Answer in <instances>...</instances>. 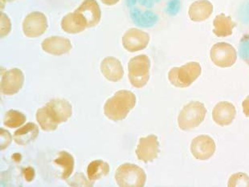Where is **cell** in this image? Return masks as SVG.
<instances>
[{
  "mask_svg": "<svg viewBox=\"0 0 249 187\" xmlns=\"http://www.w3.org/2000/svg\"><path fill=\"white\" fill-rule=\"evenodd\" d=\"M136 104V96L130 91L120 90L107 100L104 105L106 117L113 121H120L126 118Z\"/></svg>",
  "mask_w": 249,
  "mask_h": 187,
  "instance_id": "1",
  "label": "cell"
},
{
  "mask_svg": "<svg viewBox=\"0 0 249 187\" xmlns=\"http://www.w3.org/2000/svg\"><path fill=\"white\" fill-rule=\"evenodd\" d=\"M202 73L201 65L197 62H189L180 67L172 68L168 73V80L177 88H187L192 85Z\"/></svg>",
  "mask_w": 249,
  "mask_h": 187,
  "instance_id": "2",
  "label": "cell"
},
{
  "mask_svg": "<svg viewBox=\"0 0 249 187\" xmlns=\"http://www.w3.org/2000/svg\"><path fill=\"white\" fill-rule=\"evenodd\" d=\"M150 60L146 55H139L128 63V77L134 88H142L150 80Z\"/></svg>",
  "mask_w": 249,
  "mask_h": 187,
  "instance_id": "3",
  "label": "cell"
},
{
  "mask_svg": "<svg viewBox=\"0 0 249 187\" xmlns=\"http://www.w3.org/2000/svg\"><path fill=\"white\" fill-rule=\"evenodd\" d=\"M207 109L199 102H192L185 105L178 117V125L183 131L192 130L198 127L205 119Z\"/></svg>",
  "mask_w": 249,
  "mask_h": 187,
  "instance_id": "4",
  "label": "cell"
},
{
  "mask_svg": "<svg viewBox=\"0 0 249 187\" xmlns=\"http://www.w3.org/2000/svg\"><path fill=\"white\" fill-rule=\"evenodd\" d=\"M116 183L122 187H142L146 175L141 167L131 163H124L118 167L115 173Z\"/></svg>",
  "mask_w": 249,
  "mask_h": 187,
  "instance_id": "5",
  "label": "cell"
},
{
  "mask_svg": "<svg viewBox=\"0 0 249 187\" xmlns=\"http://www.w3.org/2000/svg\"><path fill=\"white\" fill-rule=\"evenodd\" d=\"M72 13L76 22L85 30L96 27L102 19V11L96 0H84Z\"/></svg>",
  "mask_w": 249,
  "mask_h": 187,
  "instance_id": "6",
  "label": "cell"
},
{
  "mask_svg": "<svg viewBox=\"0 0 249 187\" xmlns=\"http://www.w3.org/2000/svg\"><path fill=\"white\" fill-rule=\"evenodd\" d=\"M210 57L217 67L230 68L236 62L237 51L231 44L220 42L213 45L211 49Z\"/></svg>",
  "mask_w": 249,
  "mask_h": 187,
  "instance_id": "7",
  "label": "cell"
},
{
  "mask_svg": "<svg viewBox=\"0 0 249 187\" xmlns=\"http://www.w3.org/2000/svg\"><path fill=\"white\" fill-rule=\"evenodd\" d=\"M49 27L46 16L40 12H31L23 19V33L28 38L41 36Z\"/></svg>",
  "mask_w": 249,
  "mask_h": 187,
  "instance_id": "8",
  "label": "cell"
},
{
  "mask_svg": "<svg viewBox=\"0 0 249 187\" xmlns=\"http://www.w3.org/2000/svg\"><path fill=\"white\" fill-rule=\"evenodd\" d=\"M160 151V142L158 136L155 134H150L139 139L136 149V155L142 162L145 163L152 162L157 158Z\"/></svg>",
  "mask_w": 249,
  "mask_h": 187,
  "instance_id": "9",
  "label": "cell"
},
{
  "mask_svg": "<svg viewBox=\"0 0 249 187\" xmlns=\"http://www.w3.org/2000/svg\"><path fill=\"white\" fill-rule=\"evenodd\" d=\"M150 39V35L147 33L138 28H130L124 33L122 41L123 48L126 51L136 52L145 49L149 44Z\"/></svg>",
  "mask_w": 249,
  "mask_h": 187,
  "instance_id": "10",
  "label": "cell"
},
{
  "mask_svg": "<svg viewBox=\"0 0 249 187\" xmlns=\"http://www.w3.org/2000/svg\"><path fill=\"white\" fill-rule=\"evenodd\" d=\"M24 75L19 68H12L3 73L1 79V93L7 96L17 94L23 88Z\"/></svg>",
  "mask_w": 249,
  "mask_h": 187,
  "instance_id": "11",
  "label": "cell"
},
{
  "mask_svg": "<svg viewBox=\"0 0 249 187\" xmlns=\"http://www.w3.org/2000/svg\"><path fill=\"white\" fill-rule=\"evenodd\" d=\"M216 150L214 141L208 135H199L192 140L191 152L196 159L206 161L210 159Z\"/></svg>",
  "mask_w": 249,
  "mask_h": 187,
  "instance_id": "12",
  "label": "cell"
},
{
  "mask_svg": "<svg viewBox=\"0 0 249 187\" xmlns=\"http://www.w3.org/2000/svg\"><path fill=\"white\" fill-rule=\"evenodd\" d=\"M41 48L46 53L53 56H63L71 50V43L68 38L62 36H51L44 39Z\"/></svg>",
  "mask_w": 249,
  "mask_h": 187,
  "instance_id": "13",
  "label": "cell"
},
{
  "mask_svg": "<svg viewBox=\"0 0 249 187\" xmlns=\"http://www.w3.org/2000/svg\"><path fill=\"white\" fill-rule=\"evenodd\" d=\"M100 68L105 78L111 82L120 81L124 76V69L122 63L113 56L105 58L101 63Z\"/></svg>",
  "mask_w": 249,
  "mask_h": 187,
  "instance_id": "14",
  "label": "cell"
},
{
  "mask_svg": "<svg viewBox=\"0 0 249 187\" xmlns=\"http://www.w3.org/2000/svg\"><path fill=\"white\" fill-rule=\"evenodd\" d=\"M236 116V110L231 103L220 102L215 104L213 110V118L214 122L220 126L231 125Z\"/></svg>",
  "mask_w": 249,
  "mask_h": 187,
  "instance_id": "15",
  "label": "cell"
},
{
  "mask_svg": "<svg viewBox=\"0 0 249 187\" xmlns=\"http://www.w3.org/2000/svg\"><path fill=\"white\" fill-rule=\"evenodd\" d=\"M46 106L57 124L66 122L72 114V108L70 102L65 99H53L48 102Z\"/></svg>",
  "mask_w": 249,
  "mask_h": 187,
  "instance_id": "16",
  "label": "cell"
},
{
  "mask_svg": "<svg viewBox=\"0 0 249 187\" xmlns=\"http://www.w3.org/2000/svg\"><path fill=\"white\" fill-rule=\"evenodd\" d=\"M213 12V5L208 0H197L190 6L188 16L194 22H203L208 19Z\"/></svg>",
  "mask_w": 249,
  "mask_h": 187,
  "instance_id": "17",
  "label": "cell"
},
{
  "mask_svg": "<svg viewBox=\"0 0 249 187\" xmlns=\"http://www.w3.org/2000/svg\"><path fill=\"white\" fill-rule=\"evenodd\" d=\"M39 134V128L34 123L29 122L15 132L13 139L19 146H26L34 141Z\"/></svg>",
  "mask_w": 249,
  "mask_h": 187,
  "instance_id": "18",
  "label": "cell"
},
{
  "mask_svg": "<svg viewBox=\"0 0 249 187\" xmlns=\"http://www.w3.org/2000/svg\"><path fill=\"white\" fill-rule=\"evenodd\" d=\"M235 25L231 17H226L224 14L218 15L213 21V33L218 37H227L232 34L233 28Z\"/></svg>",
  "mask_w": 249,
  "mask_h": 187,
  "instance_id": "19",
  "label": "cell"
},
{
  "mask_svg": "<svg viewBox=\"0 0 249 187\" xmlns=\"http://www.w3.org/2000/svg\"><path fill=\"white\" fill-rule=\"evenodd\" d=\"M109 172V166L102 160H94L90 162L87 168L89 180L91 183L99 180L100 178L107 176Z\"/></svg>",
  "mask_w": 249,
  "mask_h": 187,
  "instance_id": "20",
  "label": "cell"
},
{
  "mask_svg": "<svg viewBox=\"0 0 249 187\" xmlns=\"http://www.w3.org/2000/svg\"><path fill=\"white\" fill-rule=\"evenodd\" d=\"M36 116V120L39 123V126L44 131H54L57 129L59 124L55 122V120L49 112V108L46 105L39 108L37 110Z\"/></svg>",
  "mask_w": 249,
  "mask_h": 187,
  "instance_id": "21",
  "label": "cell"
},
{
  "mask_svg": "<svg viewBox=\"0 0 249 187\" xmlns=\"http://www.w3.org/2000/svg\"><path fill=\"white\" fill-rule=\"evenodd\" d=\"M55 164L62 168L61 178L63 180H67L70 178L74 170V158L70 153L61 151L59 153L57 158L54 160Z\"/></svg>",
  "mask_w": 249,
  "mask_h": 187,
  "instance_id": "22",
  "label": "cell"
},
{
  "mask_svg": "<svg viewBox=\"0 0 249 187\" xmlns=\"http://www.w3.org/2000/svg\"><path fill=\"white\" fill-rule=\"evenodd\" d=\"M26 120H27V118L23 113L14 110V109H10L9 111H7L5 114L3 124L7 127L16 129V128L20 127L21 125H23L25 123Z\"/></svg>",
  "mask_w": 249,
  "mask_h": 187,
  "instance_id": "23",
  "label": "cell"
},
{
  "mask_svg": "<svg viewBox=\"0 0 249 187\" xmlns=\"http://www.w3.org/2000/svg\"><path fill=\"white\" fill-rule=\"evenodd\" d=\"M61 28L65 33L68 34H78L85 31L83 28H81L76 22V19L74 18L72 12L69 13L63 17L61 20Z\"/></svg>",
  "mask_w": 249,
  "mask_h": 187,
  "instance_id": "24",
  "label": "cell"
},
{
  "mask_svg": "<svg viewBox=\"0 0 249 187\" xmlns=\"http://www.w3.org/2000/svg\"><path fill=\"white\" fill-rule=\"evenodd\" d=\"M249 187V177L244 173H236L229 178V187Z\"/></svg>",
  "mask_w": 249,
  "mask_h": 187,
  "instance_id": "25",
  "label": "cell"
},
{
  "mask_svg": "<svg viewBox=\"0 0 249 187\" xmlns=\"http://www.w3.org/2000/svg\"><path fill=\"white\" fill-rule=\"evenodd\" d=\"M239 53L241 59L249 65V34L244 35L240 39Z\"/></svg>",
  "mask_w": 249,
  "mask_h": 187,
  "instance_id": "26",
  "label": "cell"
},
{
  "mask_svg": "<svg viewBox=\"0 0 249 187\" xmlns=\"http://www.w3.org/2000/svg\"><path fill=\"white\" fill-rule=\"evenodd\" d=\"M0 30H1V38L5 37L9 34L10 32L12 30V22L9 17L7 15L1 12L0 15Z\"/></svg>",
  "mask_w": 249,
  "mask_h": 187,
  "instance_id": "27",
  "label": "cell"
},
{
  "mask_svg": "<svg viewBox=\"0 0 249 187\" xmlns=\"http://www.w3.org/2000/svg\"><path fill=\"white\" fill-rule=\"evenodd\" d=\"M1 150H3L7 148V146L11 144L12 136L9 132L4 130L1 128Z\"/></svg>",
  "mask_w": 249,
  "mask_h": 187,
  "instance_id": "28",
  "label": "cell"
},
{
  "mask_svg": "<svg viewBox=\"0 0 249 187\" xmlns=\"http://www.w3.org/2000/svg\"><path fill=\"white\" fill-rule=\"evenodd\" d=\"M243 112L245 115L249 118V96L245 98L242 103Z\"/></svg>",
  "mask_w": 249,
  "mask_h": 187,
  "instance_id": "29",
  "label": "cell"
},
{
  "mask_svg": "<svg viewBox=\"0 0 249 187\" xmlns=\"http://www.w3.org/2000/svg\"><path fill=\"white\" fill-rule=\"evenodd\" d=\"M24 175H25L26 179H27V181H28V182L33 180V178H34V171H33V169L31 168V167H28V168L26 169Z\"/></svg>",
  "mask_w": 249,
  "mask_h": 187,
  "instance_id": "30",
  "label": "cell"
},
{
  "mask_svg": "<svg viewBox=\"0 0 249 187\" xmlns=\"http://www.w3.org/2000/svg\"><path fill=\"white\" fill-rule=\"evenodd\" d=\"M101 1H102L103 4L107 5V6H114V5L117 4L120 0H101Z\"/></svg>",
  "mask_w": 249,
  "mask_h": 187,
  "instance_id": "31",
  "label": "cell"
},
{
  "mask_svg": "<svg viewBox=\"0 0 249 187\" xmlns=\"http://www.w3.org/2000/svg\"><path fill=\"white\" fill-rule=\"evenodd\" d=\"M4 1H6V0H1V9H3V7H4V4H3V2H4Z\"/></svg>",
  "mask_w": 249,
  "mask_h": 187,
  "instance_id": "32",
  "label": "cell"
}]
</instances>
